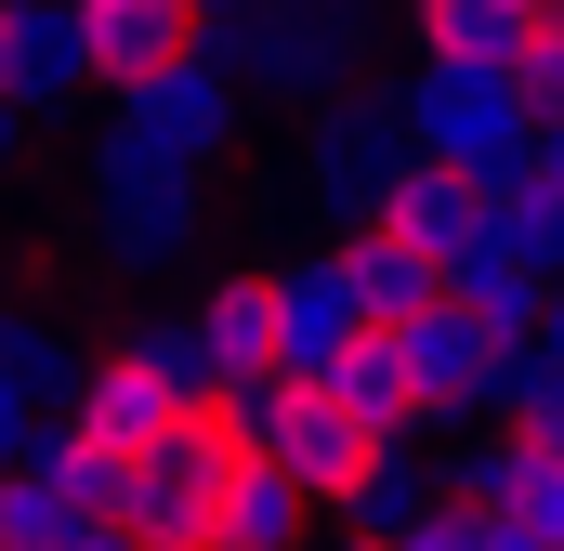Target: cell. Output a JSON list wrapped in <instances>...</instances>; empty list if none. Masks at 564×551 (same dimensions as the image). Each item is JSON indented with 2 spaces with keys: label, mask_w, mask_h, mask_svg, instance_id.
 Returning a JSON list of instances; mask_svg holds the SVG:
<instances>
[{
  "label": "cell",
  "mask_w": 564,
  "mask_h": 551,
  "mask_svg": "<svg viewBox=\"0 0 564 551\" xmlns=\"http://www.w3.org/2000/svg\"><path fill=\"white\" fill-rule=\"evenodd\" d=\"M197 53H210V66H224L250 106H315V93H341V66H328L302 26H289L276 0H237V13H210V26H197Z\"/></svg>",
  "instance_id": "obj_7"
},
{
  "label": "cell",
  "mask_w": 564,
  "mask_h": 551,
  "mask_svg": "<svg viewBox=\"0 0 564 551\" xmlns=\"http://www.w3.org/2000/svg\"><path fill=\"white\" fill-rule=\"evenodd\" d=\"M512 79H525V106H539V119L564 106V13H539V40H525V66H512Z\"/></svg>",
  "instance_id": "obj_25"
},
{
  "label": "cell",
  "mask_w": 564,
  "mask_h": 551,
  "mask_svg": "<svg viewBox=\"0 0 564 551\" xmlns=\"http://www.w3.org/2000/svg\"><path fill=\"white\" fill-rule=\"evenodd\" d=\"M408 26H421V53H459V66H525V40H539L525 0H408Z\"/></svg>",
  "instance_id": "obj_17"
},
{
  "label": "cell",
  "mask_w": 564,
  "mask_h": 551,
  "mask_svg": "<svg viewBox=\"0 0 564 551\" xmlns=\"http://www.w3.org/2000/svg\"><path fill=\"white\" fill-rule=\"evenodd\" d=\"M341 263H355V302H368L381 328H408L421 302H446V263H433L421 237H394V224H355V237H341Z\"/></svg>",
  "instance_id": "obj_16"
},
{
  "label": "cell",
  "mask_w": 564,
  "mask_h": 551,
  "mask_svg": "<svg viewBox=\"0 0 564 551\" xmlns=\"http://www.w3.org/2000/svg\"><path fill=\"white\" fill-rule=\"evenodd\" d=\"M499 551H552V539H539V526H512V512H499Z\"/></svg>",
  "instance_id": "obj_28"
},
{
  "label": "cell",
  "mask_w": 564,
  "mask_h": 551,
  "mask_svg": "<svg viewBox=\"0 0 564 551\" xmlns=\"http://www.w3.org/2000/svg\"><path fill=\"white\" fill-rule=\"evenodd\" d=\"M421 144H408V93H381L368 66L341 79V93H315L302 106V197L355 237V224H381V197H394V171H408Z\"/></svg>",
  "instance_id": "obj_3"
},
{
  "label": "cell",
  "mask_w": 564,
  "mask_h": 551,
  "mask_svg": "<svg viewBox=\"0 0 564 551\" xmlns=\"http://www.w3.org/2000/svg\"><path fill=\"white\" fill-rule=\"evenodd\" d=\"M26 132H40V119H26V106H13V93H0V171H13V158H26Z\"/></svg>",
  "instance_id": "obj_27"
},
{
  "label": "cell",
  "mask_w": 564,
  "mask_h": 551,
  "mask_svg": "<svg viewBox=\"0 0 564 551\" xmlns=\"http://www.w3.org/2000/svg\"><path fill=\"white\" fill-rule=\"evenodd\" d=\"M184 408H197V395H184V381H171V368H158L144 342L93 355V368H79V395H66V420H79L93 446H119V460H132V446H158V433H171Z\"/></svg>",
  "instance_id": "obj_9"
},
{
  "label": "cell",
  "mask_w": 564,
  "mask_h": 551,
  "mask_svg": "<svg viewBox=\"0 0 564 551\" xmlns=\"http://www.w3.org/2000/svg\"><path fill=\"white\" fill-rule=\"evenodd\" d=\"M79 224H93V263L106 276H171L197 250V224H210V171H184V158H144V144H93V171H79Z\"/></svg>",
  "instance_id": "obj_1"
},
{
  "label": "cell",
  "mask_w": 564,
  "mask_h": 551,
  "mask_svg": "<svg viewBox=\"0 0 564 551\" xmlns=\"http://www.w3.org/2000/svg\"><path fill=\"white\" fill-rule=\"evenodd\" d=\"M0 13H13V0H0Z\"/></svg>",
  "instance_id": "obj_31"
},
{
  "label": "cell",
  "mask_w": 564,
  "mask_h": 551,
  "mask_svg": "<svg viewBox=\"0 0 564 551\" xmlns=\"http://www.w3.org/2000/svg\"><path fill=\"white\" fill-rule=\"evenodd\" d=\"M119 119L106 132L144 144V158H184V171H210L224 144H237V119H250V93L210 66V53H184V66H158V79H132V93H106Z\"/></svg>",
  "instance_id": "obj_5"
},
{
  "label": "cell",
  "mask_w": 564,
  "mask_h": 551,
  "mask_svg": "<svg viewBox=\"0 0 564 551\" xmlns=\"http://www.w3.org/2000/svg\"><path fill=\"white\" fill-rule=\"evenodd\" d=\"M276 13L328 53V66H341V79H355V66H368V40H381V13H368V0H276Z\"/></svg>",
  "instance_id": "obj_22"
},
{
  "label": "cell",
  "mask_w": 564,
  "mask_h": 551,
  "mask_svg": "<svg viewBox=\"0 0 564 551\" xmlns=\"http://www.w3.org/2000/svg\"><path fill=\"white\" fill-rule=\"evenodd\" d=\"M79 526H106V512H93L66 473H40V460H13V473H0V551H66Z\"/></svg>",
  "instance_id": "obj_18"
},
{
  "label": "cell",
  "mask_w": 564,
  "mask_h": 551,
  "mask_svg": "<svg viewBox=\"0 0 564 551\" xmlns=\"http://www.w3.org/2000/svg\"><path fill=\"white\" fill-rule=\"evenodd\" d=\"M0 93H13L26 119H53V106H79V93H93L79 0H13V13H0Z\"/></svg>",
  "instance_id": "obj_12"
},
{
  "label": "cell",
  "mask_w": 564,
  "mask_h": 551,
  "mask_svg": "<svg viewBox=\"0 0 564 551\" xmlns=\"http://www.w3.org/2000/svg\"><path fill=\"white\" fill-rule=\"evenodd\" d=\"M421 512H433V473L408 460V433H394V446H381V460L355 473V499H341V526H368V539H408Z\"/></svg>",
  "instance_id": "obj_20"
},
{
  "label": "cell",
  "mask_w": 564,
  "mask_h": 551,
  "mask_svg": "<svg viewBox=\"0 0 564 551\" xmlns=\"http://www.w3.org/2000/svg\"><path fill=\"white\" fill-rule=\"evenodd\" d=\"M0 473H13V460H0Z\"/></svg>",
  "instance_id": "obj_32"
},
{
  "label": "cell",
  "mask_w": 564,
  "mask_h": 551,
  "mask_svg": "<svg viewBox=\"0 0 564 551\" xmlns=\"http://www.w3.org/2000/svg\"><path fill=\"white\" fill-rule=\"evenodd\" d=\"M525 13H564V0H525Z\"/></svg>",
  "instance_id": "obj_30"
},
{
  "label": "cell",
  "mask_w": 564,
  "mask_h": 551,
  "mask_svg": "<svg viewBox=\"0 0 564 551\" xmlns=\"http://www.w3.org/2000/svg\"><path fill=\"white\" fill-rule=\"evenodd\" d=\"M132 342L171 368V381H184V395H210V328H197V302H184V315H144Z\"/></svg>",
  "instance_id": "obj_23"
},
{
  "label": "cell",
  "mask_w": 564,
  "mask_h": 551,
  "mask_svg": "<svg viewBox=\"0 0 564 551\" xmlns=\"http://www.w3.org/2000/svg\"><path fill=\"white\" fill-rule=\"evenodd\" d=\"M66 395H79V355H66V328L0 302V460H26V446L66 420Z\"/></svg>",
  "instance_id": "obj_10"
},
{
  "label": "cell",
  "mask_w": 564,
  "mask_h": 551,
  "mask_svg": "<svg viewBox=\"0 0 564 551\" xmlns=\"http://www.w3.org/2000/svg\"><path fill=\"white\" fill-rule=\"evenodd\" d=\"M499 433L564 446V355H552V342H525V355H512V381H499Z\"/></svg>",
  "instance_id": "obj_21"
},
{
  "label": "cell",
  "mask_w": 564,
  "mask_h": 551,
  "mask_svg": "<svg viewBox=\"0 0 564 551\" xmlns=\"http://www.w3.org/2000/svg\"><path fill=\"white\" fill-rule=\"evenodd\" d=\"M197 0H79V53H93V93H132L158 66H184L197 53Z\"/></svg>",
  "instance_id": "obj_11"
},
{
  "label": "cell",
  "mask_w": 564,
  "mask_h": 551,
  "mask_svg": "<svg viewBox=\"0 0 564 551\" xmlns=\"http://www.w3.org/2000/svg\"><path fill=\"white\" fill-rule=\"evenodd\" d=\"M394 93H408V144H421V158H459V171H486V184H512V171L539 158V106H525V79H512V66L421 53Z\"/></svg>",
  "instance_id": "obj_4"
},
{
  "label": "cell",
  "mask_w": 564,
  "mask_h": 551,
  "mask_svg": "<svg viewBox=\"0 0 564 551\" xmlns=\"http://www.w3.org/2000/svg\"><path fill=\"white\" fill-rule=\"evenodd\" d=\"M197 13H237V0H197Z\"/></svg>",
  "instance_id": "obj_29"
},
{
  "label": "cell",
  "mask_w": 564,
  "mask_h": 551,
  "mask_svg": "<svg viewBox=\"0 0 564 551\" xmlns=\"http://www.w3.org/2000/svg\"><path fill=\"white\" fill-rule=\"evenodd\" d=\"M197 328H210V395H250V381H276V263L197 276Z\"/></svg>",
  "instance_id": "obj_13"
},
{
  "label": "cell",
  "mask_w": 564,
  "mask_h": 551,
  "mask_svg": "<svg viewBox=\"0 0 564 551\" xmlns=\"http://www.w3.org/2000/svg\"><path fill=\"white\" fill-rule=\"evenodd\" d=\"M408 355H421L433 420H473V408H499V381H512V355H525V342L446 289V302H421V315H408Z\"/></svg>",
  "instance_id": "obj_8"
},
{
  "label": "cell",
  "mask_w": 564,
  "mask_h": 551,
  "mask_svg": "<svg viewBox=\"0 0 564 551\" xmlns=\"http://www.w3.org/2000/svg\"><path fill=\"white\" fill-rule=\"evenodd\" d=\"M315 512H328V499L289 473L276 446H250V460H237V486H224V512H210V551H302Z\"/></svg>",
  "instance_id": "obj_14"
},
{
  "label": "cell",
  "mask_w": 564,
  "mask_h": 551,
  "mask_svg": "<svg viewBox=\"0 0 564 551\" xmlns=\"http://www.w3.org/2000/svg\"><path fill=\"white\" fill-rule=\"evenodd\" d=\"M341 395L381 420V433H421L433 420V395H421V355H408V328H368L355 355H341Z\"/></svg>",
  "instance_id": "obj_19"
},
{
  "label": "cell",
  "mask_w": 564,
  "mask_h": 551,
  "mask_svg": "<svg viewBox=\"0 0 564 551\" xmlns=\"http://www.w3.org/2000/svg\"><path fill=\"white\" fill-rule=\"evenodd\" d=\"M381 315L355 302V263L341 250H289L276 263V368L289 381H341V355L368 342Z\"/></svg>",
  "instance_id": "obj_6"
},
{
  "label": "cell",
  "mask_w": 564,
  "mask_h": 551,
  "mask_svg": "<svg viewBox=\"0 0 564 551\" xmlns=\"http://www.w3.org/2000/svg\"><path fill=\"white\" fill-rule=\"evenodd\" d=\"M408 551H499V512H473V499H446V486H433V512L408 526Z\"/></svg>",
  "instance_id": "obj_24"
},
{
  "label": "cell",
  "mask_w": 564,
  "mask_h": 551,
  "mask_svg": "<svg viewBox=\"0 0 564 551\" xmlns=\"http://www.w3.org/2000/svg\"><path fill=\"white\" fill-rule=\"evenodd\" d=\"M250 460V408L237 395H197L158 446H132V486H119V526H144L158 551H210V512Z\"/></svg>",
  "instance_id": "obj_2"
},
{
  "label": "cell",
  "mask_w": 564,
  "mask_h": 551,
  "mask_svg": "<svg viewBox=\"0 0 564 551\" xmlns=\"http://www.w3.org/2000/svg\"><path fill=\"white\" fill-rule=\"evenodd\" d=\"M486 197H499L486 171H459V158H408V171H394V197H381V224H394V237H421L433 263H446V250L486 224Z\"/></svg>",
  "instance_id": "obj_15"
},
{
  "label": "cell",
  "mask_w": 564,
  "mask_h": 551,
  "mask_svg": "<svg viewBox=\"0 0 564 551\" xmlns=\"http://www.w3.org/2000/svg\"><path fill=\"white\" fill-rule=\"evenodd\" d=\"M525 171H539V184H564V106L539 119V158H525Z\"/></svg>",
  "instance_id": "obj_26"
}]
</instances>
